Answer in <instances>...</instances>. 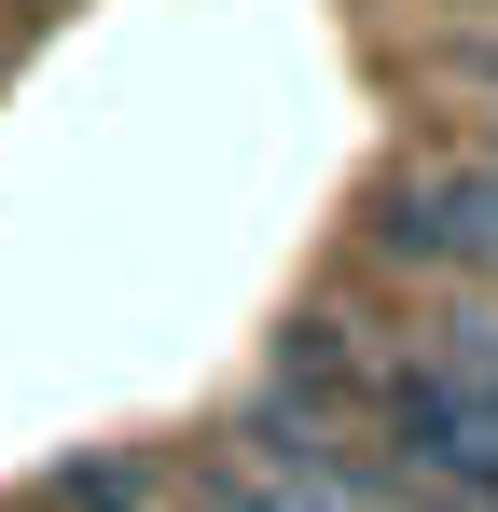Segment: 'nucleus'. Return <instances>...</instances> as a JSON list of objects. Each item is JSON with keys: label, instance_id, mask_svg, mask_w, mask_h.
<instances>
[{"label": "nucleus", "instance_id": "1", "mask_svg": "<svg viewBox=\"0 0 498 512\" xmlns=\"http://www.w3.org/2000/svg\"><path fill=\"white\" fill-rule=\"evenodd\" d=\"M374 443H388V485L429 512H498V402L457 388L429 346L374 360Z\"/></svg>", "mask_w": 498, "mask_h": 512}, {"label": "nucleus", "instance_id": "2", "mask_svg": "<svg viewBox=\"0 0 498 512\" xmlns=\"http://www.w3.org/2000/svg\"><path fill=\"white\" fill-rule=\"evenodd\" d=\"M374 250L443 263V277H498V153H429L374 194Z\"/></svg>", "mask_w": 498, "mask_h": 512}, {"label": "nucleus", "instance_id": "3", "mask_svg": "<svg viewBox=\"0 0 498 512\" xmlns=\"http://www.w3.org/2000/svg\"><path fill=\"white\" fill-rule=\"evenodd\" d=\"M208 485H222L236 512H415V499H388L374 471H346L319 429H291V416H263V429L236 443V457L208 471Z\"/></svg>", "mask_w": 498, "mask_h": 512}, {"label": "nucleus", "instance_id": "4", "mask_svg": "<svg viewBox=\"0 0 498 512\" xmlns=\"http://www.w3.org/2000/svg\"><path fill=\"white\" fill-rule=\"evenodd\" d=\"M429 360H443L457 388H485V402H498V305H457V319H429Z\"/></svg>", "mask_w": 498, "mask_h": 512}, {"label": "nucleus", "instance_id": "5", "mask_svg": "<svg viewBox=\"0 0 498 512\" xmlns=\"http://www.w3.org/2000/svg\"><path fill=\"white\" fill-rule=\"evenodd\" d=\"M166 512H236V499H222V485H194V499H166Z\"/></svg>", "mask_w": 498, "mask_h": 512}]
</instances>
